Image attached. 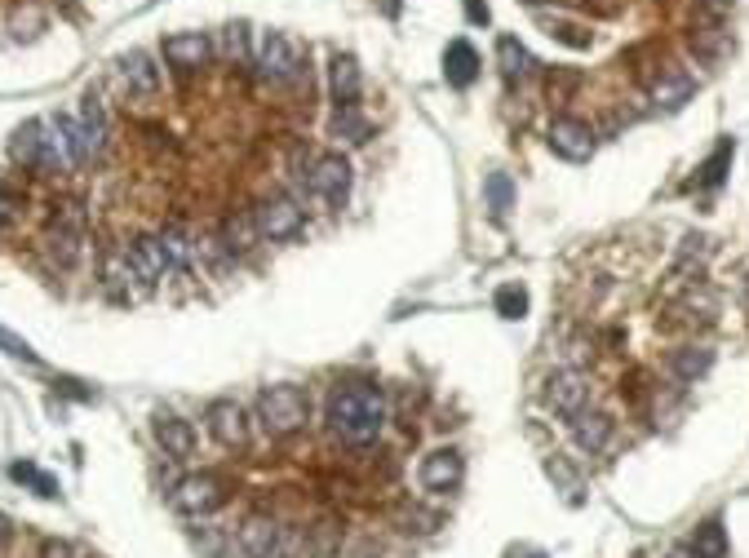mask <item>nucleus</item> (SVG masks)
<instances>
[{"mask_svg":"<svg viewBox=\"0 0 749 558\" xmlns=\"http://www.w3.org/2000/svg\"><path fill=\"white\" fill-rule=\"evenodd\" d=\"M550 36L563 40L568 49H590V31L586 27H572V23H550Z\"/></svg>","mask_w":749,"mask_h":558,"instance_id":"34","label":"nucleus"},{"mask_svg":"<svg viewBox=\"0 0 749 558\" xmlns=\"http://www.w3.org/2000/svg\"><path fill=\"white\" fill-rule=\"evenodd\" d=\"M386 14H399V0H386Z\"/></svg>","mask_w":749,"mask_h":558,"instance_id":"41","label":"nucleus"},{"mask_svg":"<svg viewBox=\"0 0 749 558\" xmlns=\"http://www.w3.org/2000/svg\"><path fill=\"white\" fill-rule=\"evenodd\" d=\"M76 147H80V164H89V160H98L102 151H107V111H102V98L94 89L80 98V107H76Z\"/></svg>","mask_w":749,"mask_h":558,"instance_id":"9","label":"nucleus"},{"mask_svg":"<svg viewBox=\"0 0 749 558\" xmlns=\"http://www.w3.org/2000/svg\"><path fill=\"white\" fill-rule=\"evenodd\" d=\"M546 399H550V408L559 412L563 421H572L577 412L590 408V377H586V372H577V368L554 372V377L546 381Z\"/></svg>","mask_w":749,"mask_h":558,"instance_id":"11","label":"nucleus"},{"mask_svg":"<svg viewBox=\"0 0 749 558\" xmlns=\"http://www.w3.org/2000/svg\"><path fill=\"white\" fill-rule=\"evenodd\" d=\"M306 191L315 195L320 204H328V209H342L346 195H351V164L342 160V155H315L311 169L302 173Z\"/></svg>","mask_w":749,"mask_h":558,"instance_id":"4","label":"nucleus"},{"mask_svg":"<svg viewBox=\"0 0 749 558\" xmlns=\"http://www.w3.org/2000/svg\"><path fill=\"white\" fill-rule=\"evenodd\" d=\"M306 417H311V399H306L302 386H266L258 395V421L262 430L271 434V439H289L306 426Z\"/></svg>","mask_w":749,"mask_h":558,"instance_id":"3","label":"nucleus"},{"mask_svg":"<svg viewBox=\"0 0 749 558\" xmlns=\"http://www.w3.org/2000/svg\"><path fill=\"white\" fill-rule=\"evenodd\" d=\"M506 558H550L546 550H537V545H515V550H510Z\"/></svg>","mask_w":749,"mask_h":558,"instance_id":"39","label":"nucleus"},{"mask_svg":"<svg viewBox=\"0 0 749 558\" xmlns=\"http://www.w3.org/2000/svg\"><path fill=\"white\" fill-rule=\"evenodd\" d=\"M714 364V350L710 346H683V350H674L670 355V372L679 381H696V377H705Z\"/></svg>","mask_w":749,"mask_h":558,"instance_id":"24","label":"nucleus"},{"mask_svg":"<svg viewBox=\"0 0 749 558\" xmlns=\"http://www.w3.org/2000/svg\"><path fill=\"white\" fill-rule=\"evenodd\" d=\"M546 142H550V151L559 155V160H568V164H586L590 155H594V147H599L594 129H590L586 120H577V116H559V120H550Z\"/></svg>","mask_w":749,"mask_h":558,"instance_id":"8","label":"nucleus"},{"mask_svg":"<svg viewBox=\"0 0 749 558\" xmlns=\"http://www.w3.org/2000/svg\"><path fill=\"white\" fill-rule=\"evenodd\" d=\"M280 541H284V527L266 519V514H253V519H244L240 536H235V550L244 558H275L280 554Z\"/></svg>","mask_w":749,"mask_h":558,"instance_id":"13","label":"nucleus"},{"mask_svg":"<svg viewBox=\"0 0 749 558\" xmlns=\"http://www.w3.org/2000/svg\"><path fill=\"white\" fill-rule=\"evenodd\" d=\"M359 62L351 54H333V62H328V89H333V102L337 107H355L359 102Z\"/></svg>","mask_w":749,"mask_h":558,"instance_id":"20","label":"nucleus"},{"mask_svg":"<svg viewBox=\"0 0 749 558\" xmlns=\"http://www.w3.org/2000/svg\"><path fill=\"white\" fill-rule=\"evenodd\" d=\"M466 18H470V23H475V27H488V5H484V0H466Z\"/></svg>","mask_w":749,"mask_h":558,"instance_id":"36","label":"nucleus"},{"mask_svg":"<svg viewBox=\"0 0 749 558\" xmlns=\"http://www.w3.org/2000/svg\"><path fill=\"white\" fill-rule=\"evenodd\" d=\"M156 443L164 448V457L187 461L191 452H196V430H191V421L173 417V412H160L156 417Z\"/></svg>","mask_w":749,"mask_h":558,"instance_id":"18","label":"nucleus"},{"mask_svg":"<svg viewBox=\"0 0 749 558\" xmlns=\"http://www.w3.org/2000/svg\"><path fill=\"white\" fill-rule=\"evenodd\" d=\"M732 155H736V142H732V138H723V142H718V147H714L710 160L701 164V178H696V182H701L705 191H714V186H723V182H727V173H732Z\"/></svg>","mask_w":749,"mask_h":558,"instance_id":"26","label":"nucleus"},{"mask_svg":"<svg viewBox=\"0 0 749 558\" xmlns=\"http://www.w3.org/2000/svg\"><path fill=\"white\" fill-rule=\"evenodd\" d=\"M497 62H501V76H506L510 85H519V80L532 71V54L519 45V36H501L497 40Z\"/></svg>","mask_w":749,"mask_h":558,"instance_id":"23","label":"nucleus"},{"mask_svg":"<svg viewBox=\"0 0 749 558\" xmlns=\"http://www.w3.org/2000/svg\"><path fill=\"white\" fill-rule=\"evenodd\" d=\"M209 54H213V45H209V36H200V31H178V36L164 40V58H169L178 71H200L204 62H209Z\"/></svg>","mask_w":749,"mask_h":558,"instance_id":"17","label":"nucleus"},{"mask_svg":"<svg viewBox=\"0 0 749 558\" xmlns=\"http://www.w3.org/2000/svg\"><path fill=\"white\" fill-rule=\"evenodd\" d=\"M692 554H696V558H727V532H723V523L710 519L705 527H696Z\"/></svg>","mask_w":749,"mask_h":558,"instance_id":"28","label":"nucleus"},{"mask_svg":"<svg viewBox=\"0 0 749 558\" xmlns=\"http://www.w3.org/2000/svg\"><path fill=\"white\" fill-rule=\"evenodd\" d=\"M692 89L696 85L683 67H661V76H656V85H652V102L661 111H683L687 98H692Z\"/></svg>","mask_w":749,"mask_h":558,"instance_id":"19","label":"nucleus"},{"mask_svg":"<svg viewBox=\"0 0 749 558\" xmlns=\"http://www.w3.org/2000/svg\"><path fill=\"white\" fill-rule=\"evenodd\" d=\"M116 76L129 98H156V89H160V67L151 62V54H142V49H133V54L116 62Z\"/></svg>","mask_w":749,"mask_h":558,"instance_id":"14","label":"nucleus"},{"mask_svg":"<svg viewBox=\"0 0 749 558\" xmlns=\"http://www.w3.org/2000/svg\"><path fill=\"white\" fill-rule=\"evenodd\" d=\"M333 133L359 147V142H368V120L359 116L355 107H337V116H333Z\"/></svg>","mask_w":749,"mask_h":558,"instance_id":"31","label":"nucleus"},{"mask_svg":"<svg viewBox=\"0 0 749 558\" xmlns=\"http://www.w3.org/2000/svg\"><path fill=\"white\" fill-rule=\"evenodd\" d=\"M484 191H488V209H492V217L501 222V217L510 213V204H515V182H510L506 173H488Z\"/></svg>","mask_w":749,"mask_h":558,"instance_id":"30","label":"nucleus"},{"mask_svg":"<svg viewBox=\"0 0 749 558\" xmlns=\"http://www.w3.org/2000/svg\"><path fill=\"white\" fill-rule=\"evenodd\" d=\"M253 222H258L262 240L280 244V240H293V235L302 231V209H297L289 195H271V200H262L258 209H253Z\"/></svg>","mask_w":749,"mask_h":558,"instance_id":"10","label":"nucleus"},{"mask_svg":"<svg viewBox=\"0 0 749 558\" xmlns=\"http://www.w3.org/2000/svg\"><path fill=\"white\" fill-rule=\"evenodd\" d=\"M258 76L271 80V85H284V80H293L297 71H302V49H297V40H289L284 31H266L258 40Z\"/></svg>","mask_w":749,"mask_h":558,"instance_id":"6","label":"nucleus"},{"mask_svg":"<svg viewBox=\"0 0 749 558\" xmlns=\"http://www.w3.org/2000/svg\"><path fill=\"white\" fill-rule=\"evenodd\" d=\"M258 222H253V213H240V217H227V226H222V248L235 257V253H249L253 244H258Z\"/></svg>","mask_w":749,"mask_h":558,"instance_id":"25","label":"nucleus"},{"mask_svg":"<svg viewBox=\"0 0 749 558\" xmlns=\"http://www.w3.org/2000/svg\"><path fill=\"white\" fill-rule=\"evenodd\" d=\"M0 350H5L9 359H23V364H40V355H36V350L27 346L23 337H14V333H9V328H0Z\"/></svg>","mask_w":749,"mask_h":558,"instance_id":"33","label":"nucleus"},{"mask_svg":"<svg viewBox=\"0 0 749 558\" xmlns=\"http://www.w3.org/2000/svg\"><path fill=\"white\" fill-rule=\"evenodd\" d=\"M492 306H497L501 319H523L528 315V293H523L519 284H501L497 297H492Z\"/></svg>","mask_w":749,"mask_h":558,"instance_id":"32","label":"nucleus"},{"mask_svg":"<svg viewBox=\"0 0 749 558\" xmlns=\"http://www.w3.org/2000/svg\"><path fill=\"white\" fill-rule=\"evenodd\" d=\"M227 54L231 58H249V27H244V23L227 27Z\"/></svg>","mask_w":749,"mask_h":558,"instance_id":"35","label":"nucleus"},{"mask_svg":"<svg viewBox=\"0 0 749 558\" xmlns=\"http://www.w3.org/2000/svg\"><path fill=\"white\" fill-rule=\"evenodd\" d=\"M5 541H9V519L0 514V550H5Z\"/></svg>","mask_w":749,"mask_h":558,"instance_id":"40","label":"nucleus"},{"mask_svg":"<svg viewBox=\"0 0 749 558\" xmlns=\"http://www.w3.org/2000/svg\"><path fill=\"white\" fill-rule=\"evenodd\" d=\"M670 558H696V554H687V550H674Z\"/></svg>","mask_w":749,"mask_h":558,"instance_id":"42","label":"nucleus"},{"mask_svg":"<svg viewBox=\"0 0 749 558\" xmlns=\"http://www.w3.org/2000/svg\"><path fill=\"white\" fill-rule=\"evenodd\" d=\"M14 209H18V200L9 191H0V231H5L9 222H14Z\"/></svg>","mask_w":749,"mask_h":558,"instance_id":"37","label":"nucleus"},{"mask_svg":"<svg viewBox=\"0 0 749 558\" xmlns=\"http://www.w3.org/2000/svg\"><path fill=\"white\" fill-rule=\"evenodd\" d=\"M386 426V395L373 381H346L328 395V430L351 448L373 443Z\"/></svg>","mask_w":749,"mask_h":558,"instance_id":"2","label":"nucleus"},{"mask_svg":"<svg viewBox=\"0 0 749 558\" xmlns=\"http://www.w3.org/2000/svg\"><path fill=\"white\" fill-rule=\"evenodd\" d=\"M572 426V439H577V448L581 452H603L608 448V439H612V417L608 412H577V417L568 421Z\"/></svg>","mask_w":749,"mask_h":558,"instance_id":"21","label":"nucleus"},{"mask_svg":"<svg viewBox=\"0 0 749 558\" xmlns=\"http://www.w3.org/2000/svg\"><path fill=\"white\" fill-rule=\"evenodd\" d=\"M80 248H85V209L80 204H63L54 213V222H49V257L67 271V266H76Z\"/></svg>","mask_w":749,"mask_h":558,"instance_id":"7","label":"nucleus"},{"mask_svg":"<svg viewBox=\"0 0 749 558\" xmlns=\"http://www.w3.org/2000/svg\"><path fill=\"white\" fill-rule=\"evenodd\" d=\"M125 257H129L133 275H138L142 284H156V279L173 275L169 253H164V240H160V235H142V240H133V244L125 248Z\"/></svg>","mask_w":749,"mask_h":558,"instance_id":"15","label":"nucleus"},{"mask_svg":"<svg viewBox=\"0 0 749 558\" xmlns=\"http://www.w3.org/2000/svg\"><path fill=\"white\" fill-rule=\"evenodd\" d=\"M9 155L27 169L40 173H67L80 164V147H76V120L71 116H36L9 142Z\"/></svg>","mask_w":749,"mask_h":558,"instance_id":"1","label":"nucleus"},{"mask_svg":"<svg viewBox=\"0 0 749 558\" xmlns=\"http://www.w3.org/2000/svg\"><path fill=\"white\" fill-rule=\"evenodd\" d=\"M546 474H550L554 483H559V492L568 496V505H581V474L572 470V465L563 461L559 452H554V457H546Z\"/></svg>","mask_w":749,"mask_h":558,"instance_id":"29","label":"nucleus"},{"mask_svg":"<svg viewBox=\"0 0 749 558\" xmlns=\"http://www.w3.org/2000/svg\"><path fill=\"white\" fill-rule=\"evenodd\" d=\"M732 5H736V0H701V9H705V14H710V18H723Z\"/></svg>","mask_w":749,"mask_h":558,"instance_id":"38","label":"nucleus"},{"mask_svg":"<svg viewBox=\"0 0 749 558\" xmlns=\"http://www.w3.org/2000/svg\"><path fill=\"white\" fill-rule=\"evenodd\" d=\"M204 421H209V434L222 448H244L249 443V421H244V408L235 399H213L204 408Z\"/></svg>","mask_w":749,"mask_h":558,"instance_id":"12","label":"nucleus"},{"mask_svg":"<svg viewBox=\"0 0 749 558\" xmlns=\"http://www.w3.org/2000/svg\"><path fill=\"white\" fill-rule=\"evenodd\" d=\"M444 76H448V85H457V89L475 85V76H479V54H475V45H470V40H453V45H448V54H444Z\"/></svg>","mask_w":749,"mask_h":558,"instance_id":"22","label":"nucleus"},{"mask_svg":"<svg viewBox=\"0 0 749 558\" xmlns=\"http://www.w3.org/2000/svg\"><path fill=\"white\" fill-rule=\"evenodd\" d=\"M9 479L27 483V488H32L36 496H45V501H54V496L63 492V488H58V479H49V474H45V470H36L32 461H14V465H9Z\"/></svg>","mask_w":749,"mask_h":558,"instance_id":"27","label":"nucleus"},{"mask_svg":"<svg viewBox=\"0 0 749 558\" xmlns=\"http://www.w3.org/2000/svg\"><path fill=\"white\" fill-rule=\"evenodd\" d=\"M461 474H466V465H461V452L439 448V452H430V457L422 461L417 479H422L426 492H453L457 483H461Z\"/></svg>","mask_w":749,"mask_h":558,"instance_id":"16","label":"nucleus"},{"mask_svg":"<svg viewBox=\"0 0 749 558\" xmlns=\"http://www.w3.org/2000/svg\"><path fill=\"white\" fill-rule=\"evenodd\" d=\"M173 510L178 514H191V519H200V514H213L222 501H227V479L222 474H187V479L173 483Z\"/></svg>","mask_w":749,"mask_h":558,"instance_id":"5","label":"nucleus"}]
</instances>
